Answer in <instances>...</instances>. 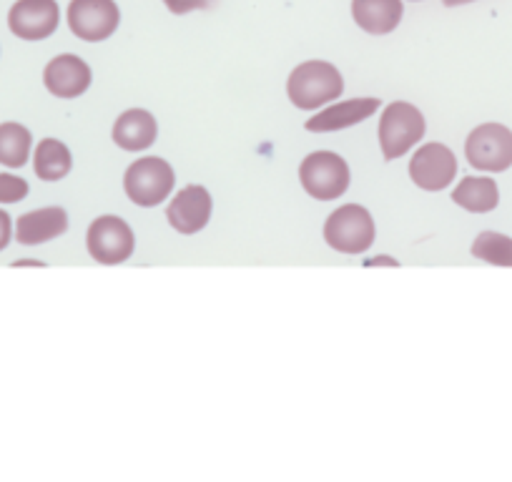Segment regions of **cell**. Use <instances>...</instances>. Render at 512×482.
<instances>
[{
  "instance_id": "obj_1",
  "label": "cell",
  "mask_w": 512,
  "mask_h": 482,
  "mask_svg": "<svg viewBox=\"0 0 512 482\" xmlns=\"http://www.w3.org/2000/svg\"><path fill=\"white\" fill-rule=\"evenodd\" d=\"M344 91L342 73L327 61H307L297 66L289 76L287 93L289 101L302 111L324 106L329 101H337Z\"/></svg>"
},
{
  "instance_id": "obj_2",
  "label": "cell",
  "mask_w": 512,
  "mask_h": 482,
  "mask_svg": "<svg viewBox=\"0 0 512 482\" xmlns=\"http://www.w3.org/2000/svg\"><path fill=\"white\" fill-rule=\"evenodd\" d=\"M425 136V116L417 106L397 101L384 108L379 121V146L387 161L405 156Z\"/></svg>"
},
{
  "instance_id": "obj_3",
  "label": "cell",
  "mask_w": 512,
  "mask_h": 482,
  "mask_svg": "<svg viewBox=\"0 0 512 482\" xmlns=\"http://www.w3.org/2000/svg\"><path fill=\"white\" fill-rule=\"evenodd\" d=\"M324 239L342 254H362L372 247L374 221L364 206H339L324 224Z\"/></svg>"
},
{
  "instance_id": "obj_4",
  "label": "cell",
  "mask_w": 512,
  "mask_h": 482,
  "mask_svg": "<svg viewBox=\"0 0 512 482\" xmlns=\"http://www.w3.org/2000/svg\"><path fill=\"white\" fill-rule=\"evenodd\" d=\"M299 179L309 196H314L317 201H334L347 191L349 166L342 156L332 154V151H317L302 161Z\"/></svg>"
},
{
  "instance_id": "obj_5",
  "label": "cell",
  "mask_w": 512,
  "mask_h": 482,
  "mask_svg": "<svg viewBox=\"0 0 512 482\" xmlns=\"http://www.w3.org/2000/svg\"><path fill=\"white\" fill-rule=\"evenodd\" d=\"M174 181V169L164 159L146 156V159L128 166L123 186H126L128 199L134 201V204L156 206L166 201V196L174 189Z\"/></svg>"
},
{
  "instance_id": "obj_6",
  "label": "cell",
  "mask_w": 512,
  "mask_h": 482,
  "mask_svg": "<svg viewBox=\"0 0 512 482\" xmlns=\"http://www.w3.org/2000/svg\"><path fill=\"white\" fill-rule=\"evenodd\" d=\"M467 161L480 171H507L512 166V131L500 124H482L467 136Z\"/></svg>"
},
{
  "instance_id": "obj_7",
  "label": "cell",
  "mask_w": 512,
  "mask_h": 482,
  "mask_svg": "<svg viewBox=\"0 0 512 482\" xmlns=\"http://www.w3.org/2000/svg\"><path fill=\"white\" fill-rule=\"evenodd\" d=\"M121 13L113 0H71L68 6V26L81 41L98 43L116 33Z\"/></svg>"
},
{
  "instance_id": "obj_8",
  "label": "cell",
  "mask_w": 512,
  "mask_h": 482,
  "mask_svg": "<svg viewBox=\"0 0 512 482\" xmlns=\"http://www.w3.org/2000/svg\"><path fill=\"white\" fill-rule=\"evenodd\" d=\"M88 252L101 264H121L134 254L136 239L131 226L118 216H101L88 229Z\"/></svg>"
},
{
  "instance_id": "obj_9",
  "label": "cell",
  "mask_w": 512,
  "mask_h": 482,
  "mask_svg": "<svg viewBox=\"0 0 512 482\" xmlns=\"http://www.w3.org/2000/svg\"><path fill=\"white\" fill-rule=\"evenodd\" d=\"M61 23L56 0H18L8 13V28L21 41H43Z\"/></svg>"
},
{
  "instance_id": "obj_10",
  "label": "cell",
  "mask_w": 512,
  "mask_h": 482,
  "mask_svg": "<svg viewBox=\"0 0 512 482\" xmlns=\"http://www.w3.org/2000/svg\"><path fill=\"white\" fill-rule=\"evenodd\" d=\"M410 176L425 191L447 189L457 176L455 154L442 144H425L412 156Z\"/></svg>"
},
{
  "instance_id": "obj_11",
  "label": "cell",
  "mask_w": 512,
  "mask_h": 482,
  "mask_svg": "<svg viewBox=\"0 0 512 482\" xmlns=\"http://www.w3.org/2000/svg\"><path fill=\"white\" fill-rule=\"evenodd\" d=\"M43 83L56 98H76L91 86V68L83 58L63 53V56H56L46 66Z\"/></svg>"
},
{
  "instance_id": "obj_12",
  "label": "cell",
  "mask_w": 512,
  "mask_h": 482,
  "mask_svg": "<svg viewBox=\"0 0 512 482\" xmlns=\"http://www.w3.org/2000/svg\"><path fill=\"white\" fill-rule=\"evenodd\" d=\"M211 206V194L204 186H186L171 201L166 216L179 234H196L209 224Z\"/></svg>"
},
{
  "instance_id": "obj_13",
  "label": "cell",
  "mask_w": 512,
  "mask_h": 482,
  "mask_svg": "<svg viewBox=\"0 0 512 482\" xmlns=\"http://www.w3.org/2000/svg\"><path fill=\"white\" fill-rule=\"evenodd\" d=\"M377 108H379L377 98H354V101H344V103H337V106L324 108L322 113L309 118L304 126H307V131H312V134L342 131V129H349V126L367 121L372 113H377Z\"/></svg>"
},
{
  "instance_id": "obj_14",
  "label": "cell",
  "mask_w": 512,
  "mask_h": 482,
  "mask_svg": "<svg viewBox=\"0 0 512 482\" xmlns=\"http://www.w3.org/2000/svg\"><path fill=\"white\" fill-rule=\"evenodd\" d=\"M68 229V214L61 206H48V209L28 211L18 219L16 224V239L26 247H36V244H46V241L56 239V236L66 234Z\"/></svg>"
},
{
  "instance_id": "obj_15",
  "label": "cell",
  "mask_w": 512,
  "mask_h": 482,
  "mask_svg": "<svg viewBox=\"0 0 512 482\" xmlns=\"http://www.w3.org/2000/svg\"><path fill=\"white\" fill-rule=\"evenodd\" d=\"M159 136V126L156 118L144 108H131V111L121 113L113 126V141L121 146L123 151H144Z\"/></svg>"
},
{
  "instance_id": "obj_16",
  "label": "cell",
  "mask_w": 512,
  "mask_h": 482,
  "mask_svg": "<svg viewBox=\"0 0 512 482\" xmlns=\"http://www.w3.org/2000/svg\"><path fill=\"white\" fill-rule=\"evenodd\" d=\"M402 0H352V16L362 31L387 36L402 21Z\"/></svg>"
},
{
  "instance_id": "obj_17",
  "label": "cell",
  "mask_w": 512,
  "mask_h": 482,
  "mask_svg": "<svg viewBox=\"0 0 512 482\" xmlns=\"http://www.w3.org/2000/svg\"><path fill=\"white\" fill-rule=\"evenodd\" d=\"M452 201L460 204L462 209L472 211V214H487L500 201V191L492 179H480V176H467L465 181L457 184L452 191Z\"/></svg>"
},
{
  "instance_id": "obj_18",
  "label": "cell",
  "mask_w": 512,
  "mask_h": 482,
  "mask_svg": "<svg viewBox=\"0 0 512 482\" xmlns=\"http://www.w3.org/2000/svg\"><path fill=\"white\" fill-rule=\"evenodd\" d=\"M73 159L71 151L63 141L58 139H43L36 146V161H33V169L41 181H61L63 176L71 171Z\"/></svg>"
},
{
  "instance_id": "obj_19",
  "label": "cell",
  "mask_w": 512,
  "mask_h": 482,
  "mask_svg": "<svg viewBox=\"0 0 512 482\" xmlns=\"http://www.w3.org/2000/svg\"><path fill=\"white\" fill-rule=\"evenodd\" d=\"M33 136L26 126L21 124H0V164L8 169H21L26 166L28 156H31Z\"/></svg>"
},
{
  "instance_id": "obj_20",
  "label": "cell",
  "mask_w": 512,
  "mask_h": 482,
  "mask_svg": "<svg viewBox=\"0 0 512 482\" xmlns=\"http://www.w3.org/2000/svg\"><path fill=\"white\" fill-rule=\"evenodd\" d=\"M472 257L495 267H512V239L497 231H482L472 244Z\"/></svg>"
},
{
  "instance_id": "obj_21",
  "label": "cell",
  "mask_w": 512,
  "mask_h": 482,
  "mask_svg": "<svg viewBox=\"0 0 512 482\" xmlns=\"http://www.w3.org/2000/svg\"><path fill=\"white\" fill-rule=\"evenodd\" d=\"M28 196V181L13 174H0V204H18Z\"/></svg>"
},
{
  "instance_id": "obj_22",
  "label": "cell",
  "mask_w": 512,
  "mask_h": 482,
  "mask_svg": "<svg viewBox=\"0 0 512 482\" xmlns=\"http://www.w3.org/2000/svg\"><path fill=\"white\" fill-rule=\"evenodd\" d=\"M166 8H169L174 16H186L191 11H206L216 3V0H164Z\"/></svg>"
},
{
  "instance_id": "obj_23",
  "label": "cell",
  "mask_w": 512,
  "mask_h": 482,
  "mask_svg": "<svg viewBox=\"0 0 512 482\" xmlns=\"http://www.w3.org/2000/svg\"><path fill=\"white\" fill-rule=\"evenodd\" d=\"M11 234H13V221L6 211H0V252L11 244Z\"/></svg>"
},
{
  "instance_id": "obj_24",
  "label": "cell",
  "mask_w": 512,
  "mask_h": 482,
  "mask_svg": "<svg viewBox=\"0 0 512 482\" xmlns=\"http://www.w3.org/2000/svg\"><path fill=\"white\" fill-rule=\"evenodd\" d=\"M447 8H455V6H465V3H472V0H442Z\"/></svg>"
},
{
  "instance_id": "obj_25",
  "label": "cell",
  "mask_w": 512,
  "mask_h": 482,
  "mask_svg": "<svg viewBox=\"0 0 512 482\" xmlns=\"http://www.w3.org/2000/svg\"><path fill=\"white\" fill-rule=\"evenodd\" d=\"M415 3H417V0H415Z\"/></svg>"
}]
</instances>
